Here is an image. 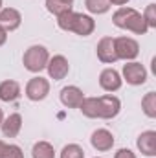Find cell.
<instances>
[{
    "label": "cell",
    "instance_id": "obj_5",
    "mask_svg": "<svg viewBox=\"0 0 156 158\" xmlns=\"http://www.w3.org/2000/svg\"><path fill=\"white\" fill-rule=\"evenodd\" d=\"M114 50H116L117 59H123V61H134L140 55V44L132 37H116Z\"/></svg>",
    "mask_w": 156,
    "mask_h": 158
},
{
    "label": "cell",
    "instance_id": "obj_4",
    "mask_svg": "<svg viewBox=\"0 0 156 158\" xmlns=\"http://www.w3.org/2000/svg\"><path fill=\"white\" fill-rule=\"evenodd\" d=\"M24 94L30 101H42L50 94V81L42 76H35L26 83Z\"/></svg>",
    "mask_w": 156,
    "mask_h": 158
},
{
    "label": "cell",
    "instance_id": "obj_31",
    "mask_svg": "<svg viewBox=\"0 0 156 158\" xmlns=\"http://www.w3.org/2000/svg\"><path fill=\"white\" fill-rule=\"evenodd\" d=\"M0 9H2V0H0Z\"/></svg>",
    "mask_w": 156,
    "mask_h": 158
},
{
    "label": "cell",
    "instance_id": "obj_16",
    "mask_svg": "<svg viewBox=\"0 0 156 158\" xmlns=\"http://www.w3.org/2000/svg\"><path fill=\"white\" fill-rule=\"evenodd\" d=\"M0 129H2V134H4L6 138H15V136H18V132H20V129H22V116H20L18 112L9 114L7 118H4Z\"/></svg>",
    "mask_w": 156,
    "mask_h": 158
},
{
    "label": "cell",
    "instance_id": "obj_23",
    "mask_svg": "<svg viewBox=\"0 0 156 158\" xmlns=\"http://www.w3.org/2000/svg\"><path fill=\"white\" fill-rule=\"evenodd\" d=\"M142 17H143V20H145V24H147L149 30L156 28V4H149L145 7V11L142 13Z\"/></svg>",
    "mask_w": 156,
    "mask_h": 158
},
{
    "label": "cell",
    "instance_id": "obj_25",
    "mask_svg": "<svg viewBox=\"0 0 156 158\" xmlns=\"http://www.w3.org/2000/svg\"><path fill=\"white\" fill-rule=\"evenodd\" d=\"M114 158H136V155L130 151V149H127V147H123V149H117Z\"/></svg>",
    "mask_w": 156,
    "mask_h": 158
},
{
    "label": "cell",
    "instance_id": "obj_32",
    "mask_svg": "<svg viewBox=\"0 0 156 158\" xmlns=\"http://www.w3.org/2000/svg\"><path fill=\"white\" fill-rule=\"evenodd\" d=\"M94 158H101V156H94Z\"/></svg>",
    "mask_w": 156,
    "mask_h": 158
},
{
    "label": "cell",
    "instance_id": "obj_26",
    "mask_svg": "<svg viewBox=\"0 0 156 158\" xmlns=\"http://www.w3.org/2000/svg\"><path fill=\"white\" fill-rule=\"evenodd\" d=\"M6 42H7V31L0 26V46H4Z\"/></svg>",
    "mask_w": 156,
    "mask_h": 158
},
{
    "label": "cell",
    "instance_id": "obj_7",
    "mask_svg": "<svg viewBox=\"0 0 156 158\" xmlns=\"http://www.w3.org/2000/svg\"><path fill=\"white\" fill-rule=\"evenodd\" d=\"M46 70H48V76L53 81H61L68 76L70 72V64H68V59L64 55H53L50 57L48 64H46Z\"/></svg>",
    "mask_w": 156,
    "mask_h": 158
},
{
    "label": "cell",
    "instance_id": "obj_15",
    "mask_svg": "<svg viewBox=\"0 0 156 158\" xmlns=\"http://www.w3.org/2000/svg\"><path fill=\"white\" fill-rule=\"evenodd\" d=\"M20 83L15 81V79H6L0 83V101H6V103H11L15 99L20 98Z\"/></svg>",
    "mask_w": 156,
    "mask_h": 158
},
{
    "label": "cell",
    "instance_id": "obj_27",
    "mask_svg": "<svg viewBox=\"0 0 156 158\" xmlns=\"http://www.w3.org/2000/svg\"><path fill=\"white\" fill-rule=\"evenodd\" d=\"M127 2H129V0H110V4H112V6H121V7H123Z\"/></svg>",
    "mask_w": 156,
    "mask_h": 158
},
{
    "label": "cell",
    "instance_id": "obj_13",
    "mask_svg": "<svg viewBox=\"0 0 156 158\" xmlns=\"http://www.w3.org/2000/svg\"><path fill=\"white\" fill-rule=\"evenodd\" d=\"M136 147L143 156H156V131H143L136 140Z\"/></svg>",
    "mask_w": 156,
    "mask_h": 158
},
{
    "label": "cell",
    "instance_id": "obj_17",
    "mask_svg": "<svg viewBox=\"0 0 156 158\" xmlns=\"http://www.w3.org/2000/svg\"><path fill=\"white\" fill-rule=\"evenodd\" d=\"M31 158H55V149L50 142L40 140L31 149Z\"/></svg>",
    "mask_w": 156,
    "mask_h": 158
},
{
    "label": "cell",
    "instance_id": "obj_30",
    "mask_svg": "<svg viewBox=\"0 0 156 158\" xmlns=\"http://www.w3.org/2000/svg\"><path fill=\"white\" fill-rule=\"evenodd\" d=\"M2 121H4V112H2V109H0V125H2Z\"/></svg>",
    "mask_w": 156,
    "mask_h": 158
},
{
    "label": "cell",
    "instance_id": "obj_22",
    "mask_svg": "<svg viewBox=\"0 0 156 158\" xmlns=\"http://www.w3.org/2000/svg\"><path fill=\"white\" fill-rule=\"evenodd\" d=\"M61 158H84V149L77 143H68L63 147Z\"/></svg>",
    "mask_w": 156,
    "mask_h": 158
},
{
    "label": "cell",
    "instance_id": "obj_11",
    "mask_svg": "<svg viewBox=\"0 0 156 158\" xmlns=\"http://www.w3.org/2000/svg\"><path fill=\"white\" fill-rule=\"evenodd\" d=\"M59 99H61V103H63L66 109H79L81 101L84 99V94H83V90H81L79 86H76V85H68V86L61 88Z\"/></svg>",
    "mask_w": 156,
    "mask_h": 158
},
{
    "label": "cell",
    "instance_id": "obj_8",
    "mask_svg": "<svg viewBox=\"0 0 156 158\" xmlns=\"http://www.w3.org/2000/svg\"><path fill=\"white\" fill-rule=\"evenodd\" d=\"M90 143L96 151L107 153L114 147V134L109 129H96L90 136Z\"/></svg>",
    "mask_w": 156,
    "mask_h": 158
},
{
    "label": "cell",
    "instance_id": "obj_1",
    "mask_svg": "<svg viewBox=\"0 0 156 158\" xmlns=\"http://www.w3.org/2000/svg\"><path fill=\"white\" fill-rule=\"evenodd\" d=\"M112 22L114 26L119 30H127V31H132L136 35H145L149 31L143 17L140 11H136L134 7H119L117 11H114L112 15Z\"/></svg>",
    "mask_w": 156,
    "mask_h": 158
},
{
    "label": "cell",
    "instance_id": "obj_19",
    "mask_svg": "<svg viewBox=\"0 0 156 158\" xmlns=\"http://www.w3.org/2000/svg\"><path fill=\"white\" fill-rule=\"evenodd\" d=\"M79 110H81L83 116L96 119L97 118V98H84L79 105Z\"/></svg>",
    "mask_w": 156,
    "mask_h": 158
},
{
    "label": "cell",
    "instance_id": "obj_6",
    "mask_svg": "<svg viewBox=\"0 0 156 158\" xmlns=\"http://www.w3.org/2000/svg\"><path fill=\"white\" fill-rule=\"evenodd\" d=\"M121 110V101L112 94H105L97 98V118L99 119H112Z\"/></svg>",
    "mask_w": 156,
    "mask_h": 158
},
{
    "label": "cell",
    "instance_id": "obj_14",
    "mask_svg": "<svg viewBox=\"0 0 156 158\" xmlns=\"http://www.w3.org/2000/svg\"><path fill=\"white\" fill-rule=\"evenodd\" d=\"M22 22V15L18 9L15 7H2L0 9V26L9 33V31H15Z\"/></svg>",
    "mask_w": 156,
    "mask_h": 158
},
{
    "label": "cell",
    "instance_id": "obj_28",
    "mask_svg": "<svg viewBox=\"0 0 156 158\" xmlns=\"http://www.w3.org/2000/svg\"><path fill=\"white\" fill-rule=\"evenodd\" d=\"M4 145H6V143H4V142L0 140V156H2V151H4Z\"/></svg>",
    "mask_w": 156,
    "mask_h": 158
},
{
    "label": "cell",
    "instance_id": "obj_2",
    "mask_svg": "<svg viewBox=\"0 0 156 158\" xmlns=\"http://www.w3.org/2000/svg\"><path fill=\"white\" fill-rule=\"evenodd\" d=\"M50 61V52L46 46L42 44H33L30 46L24 55H22V64L28 72L31 74H40L42 70H46V64Z\"/></svg>",
    "mask_w": 156,
    "mask_h": 158
},
{
    "label": "cell",
    "instance_id": "obj_24",
    "mask_svg": "<svg viewBox=\"0 0 156 158\" xmlns=\"http://www.w3.org/2000/svg\"><path fill=\"white\" fill-rule=\"evenodd\" d=\"M0 158H24V151L15 143H6Z\"/></svg>",
    "mask_w": 156,
    "mask_h": 158
},
{
    "label": "cell",
    "instance_id": "obj_10",
    "mask_svg": "<svg viewBox=\"0 0 156 158\" xmlns=\"http://www.w3.org/2000/svg\"><path fill=\"white\" fill-rule=\"evenodd\" d=\"M97 59L105 64H114L117 61L116 50H114V37H101L96 46Z\"/></svg>",
    "mask_w": 156,
    "mask_h": 158
},
{
    "label": "cell",
    "instance_id": "obj_21",
    "mask_svg": "<svg viewBox=\"0 0 156 158\" xmlns=\"http://www.w3.org/2000/svg\"><path fill=\"white\" fill-rule=\"evenodd\" d=\"M44 6H46V9H48L51 15H55V17H59L61 13L72 9V6H68V4H64V2H61V0H46Z\"/></svg>",
    "mask_w": 156,
    "mask_h": 158
},
{
    "label": "cell",
    "instance_id": "obj_12",
    "mask_svg": "<svg viewBox=\"0 0 156 158\" xmlns=\"http://www.w3.org/2000/svg\"><path fill=\"white\" fill-rule=\"evenodd\" d=\"M121 85H123L121 74L117 70H114V68H105L99 74V86L105 92H116V90L121 88Z\"/></svg>",
    "mask_w": 156,
    "mask_h": 158
},
{
    "label": "cell",
    "instance_id": "obj_18",
    "mask_svg": "<svg viewBox=\"0 0 156 158\" xmlns=\"http://www.w3.org/2000/svg\"><path fill=\"white\" fill-rule=\"evenodd\" d=\"M110 0H84V7L92 15H103L110 9Z\"/></svg>",
    "mask_w": 156,
    "mask_h": 158
},
{
    "label": "cell",
    "instance_id": "obj_29",
    "mask_svg": "<svg viewBox=\"0 0 156 158\" xmlns=\"http://www.w3.org/2000/svg\"><path fill=\"white\" fill-rule=\"evenodd\" d=\"M61 2H64V4H68V6H72V4H74V0H61Z\"/></svg>",
    "mask_w": 156,
    "mask_h": 158
},
{
    "label": "cell",
    "instance_id": "obj_3",
    "mask_svg": "<svg viewBox=\"0 0 156 158\" xmlns=\"http://www.w3.org/2000/svg\"><path fill=\"white\" fill-rule=\"evenodd\" d=\"M147 68L138 63V61H127V64H123V70H121V79L127 81L129 85L132 86H140V85H145L147 83Z\"/></svg>",
    "mask_w": 156,
    "mask_h": 158
},
{
    "label": "cell",
    "instance_id": "obj_9",
    "mask_svg": "<svg viewBox=\"0 0 156 158\" xmlns=\"http://www.w3.org/2000/svg\"><path fill=\"white\" fill-rule=\"evenodd\" d=\"M96 30V20L90 17V15H84V13H76L74 15V22H72V28L70 31L76 33L79 37H88L92 35Z\"/></svg>",
    "mask_w": 156,
    "mask_h": 158
},
{
    "label": "cell",
    "instance_id": "obj_20",
    "mask_svg": "<svg viewBox=\"0 0 156 158\" xmlns=\"http://www.w3.org/2000/svg\"><path fill=\"white\" fill-rule=\"evenodd\" d=\"M142 110L147 118H156V92H147L142 98Z\"/></svg>",
    "mask_w": 156,
    "mask_h": 158
}]
</instances>
